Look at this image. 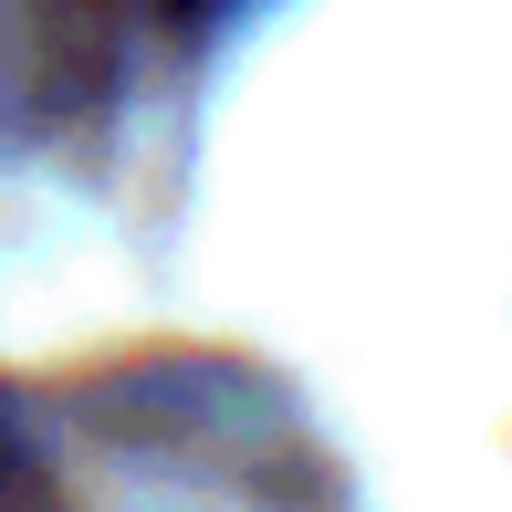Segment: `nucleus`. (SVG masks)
Wrapping results in <instances>:
<instances>
[{
    "label": "nucleus",
    "instance_id": "nucleus-1",
    "mask_svg": "<svg viewBox=\"0 0 512 512\" xmlns=\"http://www.w3.org/2000/svg\"><path fill=\"white\" fill-rule=\"evenodd\" d=\"M0 512H63L53 471H42V450L21 439V418H11V408H0Z\"/></svg>",
    "mask_w": 512,
    "mask_h": 512
},
{
    "label": "nucleus",
    "instance_id": "nucleus-2",
    "mask_svg": "<svg viewBox=\"0 0 512 512\" xmlns=\"http://www.w3.org/2000/svg\"><path fill=\"white\" fill-rule=\"evenodd\" d=\"M178 11H209V0H178Z\"/></svg>",
    "mask_w": 512,
    "mask_h": 512
}]
</instances>
